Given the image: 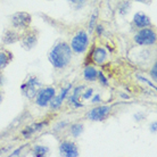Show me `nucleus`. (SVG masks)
<instances>
[{
	"label": "nucleus",
	"instance_id": "f257e3e1",
	"mask_svg": "<svg viewBox=\"0 0 157 157\" xmlns=\"http://www.w3.org/2000/svg\"><path fill=\"white\" fill-rule=\"evenodd\" d=\"M72 56H73V51L70 44L65 41H59L54 44V47L50 49L48 54V59L56 70H64L65 67L70 65Z\"/></svg>",
	"mask_w": 157,
	"mask_h": 157
},
{
	"label": "nucleus",
	"instance_id": "f03ea898",
	"mask_svg": "<svg viewBox=\"0 0 157 157\" xmlns=\"http://www.w3.org/2000/svg\"><path fill=\"white\" fill-rule=\"evenodd\" d=\"M72 51L74 54H83L84 51L89 47V36L86 31L80 30L75 33V36H73V39L70 44Z\"/></svg>",
	"mask_w": 157,
	"mask_h": 157
},
{
	"label": "nucleus",
	"instance_id": "7ed1b4c3",
	"mask_svg": "<svg viewBox=\"0 0 157 157\" xmlns=\"http://www.w3.org/2000/svg\"><path fill=\"white\" fill-rule=\"evenodd\" d=\"M40 88H41V83L38 80V78L33 76V75H29L28 78H25L23 84L21 86V90H22V94L28 99H34Z\"/></svg>",
	"mask_w": 157,
	"mask_h": 157
},
{
	"label": "nucleus",
	"instance_id": "20e7f679",
	"mask_svg": "<svg viewBox=\"0 0 157 157\" xmlns=\"http://www.w3.org/2000/svg\"><path fill=\"white\" fill-rule=\"evenodd\" d=\"M156 33L149 28L139 29L134 36V42L139 46H153L156 43Z\"/></svg>",
	"mask_w": 157,
	"mask_h": 157
},
{
	"label": "nucleus",
	"instance_id": "39448f33",
	"mask_svg": "<svg viewBox=\"0 0 157 157\" xmlns=\"http://www.w3.org/2000/svg\"><path fill=\"white\" fill-rule=\"evenodd\" d=\"M32 22V16L26 12H17L10 16L12 26L16 30H26L30 28Z\"/></svg>",
	"mask_w": 157,
	"mask_h": 157
},
{
	"label": "nucleus",
	"instance_id": "423d86ee",
	"mask_svg": "<svg viewBox=\"0 0 157 157\" xmlns=\"http://www.w3.org/2000/svg\"><path fill=\"white\" fill-rule=\"evenodd\" d=\"M38 39H39V33L36 30H33V29H26L24 30V33L21 34V46L24 50H32L33 48L38 44Z\"/></svg>",
	"mask_w": 157,
	"mask_h": 157
},
{
	"label": "nucleus",
	"instance_id": "0eeeda50",
	"mask_svg": "<svg viewBox=\"0 0 157 157\" xmlns=\"http://www.w3.org/2000/svg\"><path fill=\"white\" fill-rule=\"evenodd\" d=\"M56 94V89L54 86H44L40 88L36 94V104L39 107H47L49 105L50 100Z\"/></svg>",
	"mask_w": 157,
	"mask_h": 157
},
{
	"label": "nucleus",
	"instance_id": "6e6552de",
	"mask_svg": "<svg viewBox=\"0 0 157 157\" xmlns=\"http://www.w3.org/2000/svg\"><path fill=\"white\" fill-rule=\"evenodd\" d=\"M110 108L109 106H97L94 107L92 109H90L86 114V117L89 118L90 121L94 122H100L104 121L108 117V115L110 113Z\"/></svg>",
	"mask_w": 157,
	"mask_h": 157
},
{
	"label": "nucleus",
	"instance_id": "1a4fd4ad",
	"mask_svg": "<svg viewBox=\"0 0 157 157\" xmlns=\"http://www.w3.org/2000/svg\"><path fill=\"white\" fill-rule=\"evenodd\" d=\"M59 153L64 157H78V146L75 145L74 142L65 140V141L60 142V145H59Z\"/></svg>",
	"mask_w": 157,
	"mask_h": 157
},
{
	"label": "nucleus",
	"instance_id": "9d476101",
	"mask_svg": "<svg viewBox=\"0 0 157 157\" xmlns=\"http://www.w3.org/2000/svg\"><path fill=\"white\" fill-rule=\"evenodd\" d=\"M21 39V34L15 30H12V29H7L5 30L4 33H2V36H1V41L6 46H9V44H14V43L18 42Z\"/></svg>",
	"mask_w": 157,
	"mask_h": 157
},
{
	"label": "nucleus",
	"instance_id": "9b49d317",
	"mask_svg": "<svg viewBox=\"0 0 157 157\" xmlns=\"http://www.w3.org/2000/svg\"><path fill=\"white\" fill-rule=\"evenodd\" d=\"M133 25L138 29L149 28V26H151V21L145 13L139 12L133 17Z\"/></svg>",
	"mask_w": 157,
	"mask_h": 157
},
{
	"label": "nucleus",
	"instance_id": "f8f14e48",
	"mask_svg": "<svg viewBox=\"0 0 157 157\" xmlns=\"http://www.w3.org/2000/svg\"><path fill=\"white\" fill-rule=\"evenodd\" d=\"M44 125H47V122H40V123H34V124H32V125H29L26 126L25 129L22 131V134H23L24 138H30L32 137L33 134L40 131V130L42 129Z\"/></svg>",
	"mask_w": 157,
	"mask_h": 157
},
{
	"label": "nucleus",
	"instance_id": "ddd939ff",
	"mask_svg": "<svg viewBox=\"0 0 157 157\" xmlns=\"http://www.w3.org/2000/svg\"><path fill=\"white\" fill-rule=\"evenodd\" d=\"M92 59L96 64L101 65L106 62L107 59V51L102 47H97L92 51Z\"/></svg>",
	"mask_w": 157,
	"mask_h": 157
},
{
	"label": "nucleus",
	"instance_id": "4468645a",
	"mask_svg": "<svg viewBox=\"0 0 157 157\" xmlns=\"http://www.w3.org/2000/svg\"><path fill=\"white\" fill-rule=\"evenodd\" d=\"M13 54L8 50H0V71L5 70L13 60Z\"/></svg>",
	"mask_w": 157,
	"mask_h": 157
},
{
	"label": "nucleus",
	"instance_id": "2eb2a0df",
	"mask_svg": "<svg viewBox=\"0 0 157 157\" xmlns=\"http://www.w3.org/2000/svg\"><path fill=\"white\" fill-rule=\"evenodd\" d=\"M97 76H98V71L94 66L88 65L84 68V71H83V78H84L86 81H88V82H94L97 80Z\"/></svg>",
	"mask_w": 157,
	"mask_h": 157
},
{
	"label": "nucleus",
	"instance_id": "dca6fc26",
	"mask_svg": "<svg viewBox=\"0 0 157 157\" xmlns=\"http://www.w3.org/2000/svg\"><path fill=\"white\" fill-rule=\"evenodd\" d=\"M49 154V148L47 146H42V145H36L33 150H32V155L36 157H44Z\"/></svg>",
	"mask_w": 157,
	"mask_h": 157
},
{
	"label": "nucleus",
	"instance_id": "f3484780",
	"mask_svg": "<svg viewBox=\"0 0 157 157\" xmlns=\"http://www.w3.org/2000/svg\"><path fill=\"white\" fill-rule=\"evenodd\" d=\"M83 130H84L83 124H78H78H73V125L71 126V134L74 138H78V136L82 134Z\"/></svg>",
	"mask_w": 157,
	"mask_h": 157
},
{
	"label": "nucleus",
	"instance_id": "a211bd4d",
	"mask_svg": "<svg viewBox=\"0 0 157 157\" xmlns=\"http://www.w3.org/2000/svg\"><path fill=\"white\" fill-rule=\"evenodd\" d=\"M68 4L71 7H73L74 9H80L84 6V4L86 2V0H67Z\"/></svg>",
	"mask_w": 157,
	"mask_h": 157
},
{
	"label": "nucleus",
	"instance_id": "6ab92c4d",
	"mask_svg": "<svg viewBox=\"0 0 157 157\" xmlns=\"http://www.w3.org/2000/svg\"><path fill=\"white\" fill-rule=\"evenodd\" d=\"M130 8H131V4H130L129 1H123L118 8V10H120V14L121 15H126L128 13L130 12Z\"/></svg>",
	"mask_w": 157,
	"mask_h": 157
},
{
	"label": "nucleus",
	"instance_id": "aec40b11",
	"mask_svg": "<svg viewBox=\"0 0 157 157\" xmlns=\"http://www.w3.org/2000/svg\"><path fill=\"white\" fill-rule=\"evenodd\" d=\"M97 17H98V12H94L92 14L90 18V22H89V32H92L94 31V29L96 28V22H97Z\"/></svg>",
	"mask_w": 157,
	"mask_h": 157
},
{
	"label": "nucleus",
	"instance_id": "412c9836",
	"mask_svg": "<svg viewBox=\"0 0 157 157\" xmlns=\"http://www.w3.org/2000/svg\"><path fill=\"white\" fill-rule=\"evenodd\" d=\"M71 89H72V84H68L67 86H65V88H63V89H62L60 94H58V97L60 98V100H62V101H64V100L66 99L67 94L70 92V90H71Z\"/></svg>",
	"mask_w": 157,
	"mask_h": 157
},
{
	"label": "nucleus",
	"instance_id": "4be33fe9",
	"mask_svg": "<svg viewBox=\"0 0 157 157\" xmlns=\"http://www.w3.org/2000/svg\"><path fill=\"white\" fill-rule=\"evenodd\" d=\"M97 78L99 80V82L101 83L102 86H108V81H107V78H105V75L102 74L101 72H98V76Z\"/></svg>",
	"mask_w": 157,
	"mask_h": 157
},
{
	"label": "nucleus",
	"instance_id": "5701e85b",
	"mask_svg": "<svg viewBox=\"0 0 157 157\" xmlns=\"http://www.w3.org/2000/svg\"><path fill=\"white\" fill-rule=\"evenodd\" d=\"M150 75H151V78L154 80V82H156L157 81V64L156 63H154V66L151 67Z\"/></svg>",
	"mask_w": 157,
	"mask_h": 157
},
{
	"label": "nucleus",
	"instance_id": "b1692460",
	"mask_svg": "<svg viewBox=\"0 0 157 157\" xmlns=\"http://www.w3.org/2000/svg\"><path fill=\"white\" fill-rule=\"evenodd\" d=\"M92 94H94V90H92V89H86V92H82L81 96H82L84 99H89L91 96H92Z\"/></svg>",
	"mask_w": 157,
	"mask_h": 157
},
{
	"label": "nucleus",
	"instance_id": "393cba45",
	"mask_svg": "<svg viewBox=\"0 0 157 157\" xmlns=\"http://www.w3.org/2000/svg\"><path fill=\"white\" fill-rule=\"evenodd\" d=\"M21 151H22V147H21V148H18L17 150H15L14 153L10 154V156H12V157H13V156H18V155L21 154Z\"/></svg>",
	"mask_w": 157,
	"mask_h": 157
},
{
	"label": "nucleus",
	"instance_id": "a878e982",
	"mask_svg": "<svg viewBox=\"0 0 157 157\" xmlns=\"http://www.w3.org/2000/svg\"><path fill=\"white\" fill-rule=\"evenodd\" d=\"M138 2H141V4H150L151 2V0H136Z\"/></svg>",
	"mask_w": 157,
	"mask_h": 157
},
{
	"label": "nucleus",
	"instance_id": "bb28decb",
	"mask_svg": "<svg viewBox=\"0 0 157 157\" xmlns=\"http://www.w3.org/2000/svg\"><path fill=\"white\" fill-rule=\"evenodd\" d=\"M156 125H157V122H154L151 124V132H156Z\"/></svg>",
	"mask_w": 157,
	"mask_h": 157
},
{
	"label": "nucleus",
	"instance_id": "cd10ccee",
	"mask_svg": "<svg viewBox=\"0 0 157 157\" xmlns=\"http://www.w3.org/2000/svg\"><path fill=\"white\" fill-rule=\"evenodd\" d=\"M97 26V32H98L99 34H101L102 33V26L101 25H96Z\"/></svg>",
	"mask_w": 157,
	"mask_h": 157
},
{
	"label": "nucleus",
	"instance_id": "c85d7f7f",
	"mask_svg": "<svg viewBox=\"0 0 157 157\" xmlns=\"http://www.w3.org/2000/svg\"><path fill=\"white\" fill-rule=\"evenodd\" d=\"M98 101H100V96H96V97H94V100H92V102H98Z\"/></svg>",
	"mask_w": 157,
	"mask_h": 157
},
{
	"label": "nucleus",
	"instance_id": "c756f323",
	"mask_svg": "<svg viewBox=\"0 0 157 157\" xmlns=\"http://www.w3.org/2000/svg\"><path fill=\"white\" fill-rule=\"evenodd\" d=\"M2 98H4V96H2V94H1V92H0V104H1V102H2Z\"/></svg>",
	"mask_w": 157,
	"mask_h": 157
},
{
	"label": "nucleus",
	"instance_id": "7c9ffc66",
	"mask_svg": "<svg viewBox=\"0 0 157 157\" xmlns=\"http://www.w3.org/2000/svg\"><path fill=\"white\" fill-rule=\"evenodd\" d=\"M2 84V78H1V74H0V86Z\"/></svg>",
	"mask_w": 157,
	"mask_h": 157
}]
</instances>
